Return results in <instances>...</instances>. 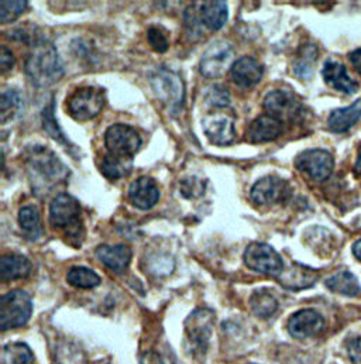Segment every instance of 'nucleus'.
Returning <instances> with one entry per match:
<instances>
[{"label":"nucleus","instance_id":"f257e3e1","mask_svg":"<svg viewBox=\"0 0 361 364\" xmlns=\"http://www.w3.org/2000/svg\"><path fill=\"white\" fill-rule=\"evenodd\" d=\"M27 170L33 191L43 196L63 185L70 177V170L48 149L36 146L27 157Z\"/></svg>","mask_w":361,"mask_h":364},{"label":"nucleus","instance_id":"f03ea898","mask_svg":"<svg viewBox=\"0 0 361 364\" xmlns=\"http://www.w3.org/2000/svg\"><path fill=\"white\" fill-rule=\"evenodd\" d=\"M24 68L30 82L36 88L51 87L64 75V68L57 48L43 38L33 43V50L27 57Z\"/></svg>","mask_w":361,"mask_h":364},{"label":"nucleus","instance_id":"7ed1b4c3","mask_svg":"<svg viewBox=\"0 0 361 364\" xmlns=\"http://www.w3.org/2000/svg\"><path fill=\"white\" fill-rule=\"evenodd\" d=\"M33 304L26 291L14 289L0 298V329L9 331L24 326L31 316Z\"/></svg>","mask_w":361,"mask_h":364},{"label":"nucleus","instance_id":"20e7f679","mask_svg":"<svg viewBox=\"0 0 361 364\" xmlns=\"http://www.w3.org/2000/svg\"><path fill=\"white\" fill-rule=\"evenodd\" d=\"M81 203L70 193L57 195L50 203V223L54 229H64L70 236L78 235Z\"/></svg>","mask_w":361,"mask_h":364},{"label":"nucleus","instance_id":"39448f33","mask_svg":"<svg viewBox=\"0 0 361 364\" xmlns=\"http://www.w3.org/2000/svg\"><path fill=\"white\" fill-rule=\"evenodd\" d=\"M235 48L227 41H216L208 47L200 60V73L205 78H222L235 65Z\"/></svg>","mask_w":361,"mask_h":364},{"label":"nucleus","instance_id":"423d86ee","mask_svg":"<svg viewBox=\"0 0 361 364\" xmlns=\"http://www.w3.org/2000/svg\"><path fill=\"white\" fill-rule=\"evenodd\" d=\"M244 263L256 273L266 274L275 278L284 272V262L281 256L270 245L262 242L249 245L244 253Z\"/></svg>","mask_w":361,"mask_h":364},{"label":"nucleus","instance_id":"0eeeda50","mask_svg":"<svg viewBox=\"0 0 361 364\" xmlns=\"http://www.w3.org/2000/svg\"><path fill=\"white\" fill-rule=\"evenodd\" d=\"M104 144L110 154L133 159L141 147V137L130 126L113 124L107 129L104 134Z\"/></svg>","mask_w":361,"mask_h":364},{"label":"nucleus","instance_id":"6e6552de","mask_svg":"<svg viewBox=\"0 0 361 364\" xmlns=\"http://www.w3.org/2000/svg\"><path fill=\"white\" fill-rule=\"evenodd\" d=\"M215 323V315L209 309H196L185 323L186 339L189 342V349L193 353H205L209 338L212 335V328Z\"/></svg>","mask_w":361,"mask_h":364},{"label":"nucleus","instance_id":"1a4fd4ad","mask_svg":"<svg viewBox=\"0 0 361 364\" xmlns=\"http://www.w3.org/2000/svg\"><path fill=\"white\" fill-rule=\"evenodd\" d=\"M295 167L313 181H326L335 170V159L326 150H306L295 159Z\"/></svg>","mask_w":361,"mask_h":364},{"label":"nucleus","instance_id":"9d476101","mask_svg":"<svg viewBox=\"0 0 361 364\" xmlns=\"http://www.w3.org/2000/svg\"><path fill=\"white\" fill-rule=\"evenodd\" d=\"M264 109L279 122H296L302 114V103L293 92L274 90L264 99Z\"/></svg>","mask_w":361,"mask_h":364},{"label":"nucleus","instance_id":"9b49d317","mask_svg":"<svg viewBox=\"0 0 361 364\" xmlns=\"http://www.w3.org/2000/svg\"><path fill=\"white\" fill-rule=\"evenodd\" d=\"M103 109V95L96 88H81L67 100L68 113L80 122H87L97 116Z\"/></svg>","mask_w":361,"mask_h":364},{"label":"nucleus","instance_id":"f8f14e48","mask_svg":"<svg viewBox=\"0 0 361 364\" xmlns=\"http://www.w3.org/2000/svg\"><path fill=\"white\" fill-rule=\"evenodd\" d=\"M151 87L167 106L171 109H178L183 105L185 99V87L180 80L173 71L168 70H158L151 77Z\"/></svg>","mask_w":361,"mask_h":364},{"label":"nucleus","instance_id":"ddd939ff","mask_svg":"<svg viewBox=\"0 0 361 364\" xmlns=\"http://www.w3.org/2000/svg\"><path fill=\"white\" fill-rule=\"evenodd\" d=\"M202 126L209 141L216 146H230L237 137L235 117L222 112L220 109L208 114L203 119Z\"/></svg>","mask_w":361,"mask_h":364},{"label":"nucleus","instance_id":"4468645a","mask_svg":"<svg viewBox=\"0 0 361 364\" xmlns=\"http://www.w3.org/2000/svg\"><path fill=\"white\" fill-rule=\"evenodd\" d=\"M325 329L323 316L313 309H302L293 314L288 321V332L292 338L303 341L315 338Z\"/></svg>","mask_w":361,"mask_h":364},{"label":"nucleus","instance_id":"2eb2a0df","mask_svg":"<svg viewBox=\"0 0 361 364\" xmlns=\"http://www.w3.org/2000/svg\"><path fill=\"white\" fill-rule=\"evenodd\" d=\"M288 192L286 181L276 176H267L254 183L250 196L256 205L270 206L282 202L288 196Z\"/></svg>","mask_w":361,"mask_h":364},{"label":"nucleus","instance_id":"dca6fc26","mask_svg":"<svg viewBox=\"0 0 361 364\" xmlns=\"http://www.w3.org/2000/svg\"><path fill=\"white\" fill-rule=\"evenodd\" d=\"M129 199L136 208L141 210L151 209L160 200V189L157 182L150 177H141L136 180L129 188Z\"/></svg>","mask_w":361,"mask_h":364},{"label":"nucleus","instance_id":"f3484780","mask_svg":"<svg viewBox=\"0 0 361 364\" xmlns=\"http://www.w3.org/2000/svg\"><path fill=\"white\" fill-rule=\"evenodd\" d=\"M264 67L253 57L239 58L232 68V80L242 88H252L262 81Z\"/></svg>","mask_w":361,"mask_h":364},{"label":"nucleus","instance_id":"a211bd4d","mask_svg":"<svg viewBox=\"0 0 361 364\" xmlns=\"http://www.w3.org/2000/svg\"><path fill=\"white\" fill-rule=\"evenodd\" d=\"M96 256L107 269L114 273L122 274L129 269L133 253L127 245H103L96 249Z\"/></svg>","mask_w":361,"mask_h":364},{"label":"nucleus","instance_id":"6ab92c4d","mask_svg":"<svg viewBox=\"0 0 361 364\" xmlns=\"http://www.w3.org/2000/svg\"><path fill=\"white\" fill-rule=\"evenodd\" d=\"M282 122L272 117L270 114L260 116L256 120H253L247 129L246 139L250 143L259 144V143H267L272 141L282 133Z\"/></svg>","mask_w":361,"mask_h":364},{"label":"nucleus","instance_id":"aec40b11","mask_svg":"<svg viewBox=\"0 0 361 364\" xmlns=\"http://www.w3.org/2000/svg\"><path fill=\"white\" fill-rule=\"evenodd\" d=\"M322 75L325 82L336 91L346 95H353L359 91V84L349 77L346 67L338 61H326Z\"/></svg>","mask_w":361,"mask_h":364},{"label":"nucleus","instance_id":"412c9836","mask_svg":"<svg viewBox=\"0 0 361 364\" xmlns=\"http://www.w3.org/2000/svg\"><path fill=\"white\" fill-rule=\"evenodd\" d=\"M318 272L301 266V264H292L289 269H284L282 274L278 277V281L282 287L293 291L305 289L312 287L318 281Z\"/></svg>","mask_w":361,"mask_h":364},{"label":"nucleus","instance_id":"4be33fe9","mask_svg":"<svg viewBox=\"0 0 361 364\" xmlns=\"http://www.w3.org/2000/svg\"><path fill=\"white\" fill-rule=\"evenodd\" d=\"M361 117V99L356 100L349 107L336 109L330 113L328 127L333 133H345L350 130Z\"/></svg>","mask_w":361,"mask_h":364},{"label":"nucleus","instance_id":"5701e85b","mask_svg":"<svg viewBox=\"0 0 361 364\" xmlns=\"http://www.w3.org/2000/svg\"><path fill=\"white\" fill-rule=\"evenodd\" d=\"M31 272V263L21 255H4L0 259L1 281H14L27 277Z\"/></svg>","mask_w":361,"mask_h":364},{"label":"nucleus","instance_id":"b1692460","mask_svg":"<svg viewBox=\"0 0 361 364\" xmlns=\"http://www.w3.org/2000/svg\"><path fill=\"white\" fill-rule=\"evenodd\" d=\"M200 20L210 30H220L227 21V3L222 0L203 1Z\"/></svg>","mask_w":361,"mask_h":364},{"label":"nucleus","instance_id":"393cba45","mask_svg":"<svg viewBox=\"0 0 361 364\" xmlns=\"http://www.w3.org/2000/svg\"><path fill=\"white\" fill-rule=\"evenodd\" d=\"M326 287L336 294L346 296H356L360 294V284L357 278L349 272H339L325 281Z\"/></svg>","mask_w":361,"mask_h":364},{"label":"nucleus","instance_id":"a878e982","mask_svg":"<svg viewBox=\"0 0 361 364\" xmlns=\"http://www.w3.org/2000/svg\"><path fill=\"white\" fill-rule=\"evenodd\" d=\"M131 168H133V159L117 157L113 154L104 156L100 166L102 174L112 181L129 176Z\"/></svg>","mask_w":361,"mask_h":364},{"label":"nucleus","instance_id":"bb28decb","mask_svg":"<svg viewBox=\"0 0 361 364\" xmlns=\"http://www.w3.org/2000/svg\"><path fill=\"white\" fill-rule=\"evenodd\" d=\"M18 223L24 236L37 240L41 235V216L36 206H23L18 212Z\"/></svg>","mask_w":361,"mask_h":364},{"label":"nucleus","instance_id":"cd10ccee","mask_svg":"<svg viewBox=\"0 0 361 364\" xmlns=\"http://www.w3.org/2000/svg\"><path fill=\"white\" fill-rule=\"evenodd\" d=\"M23 110V97L20 92L14 90L3 92L0 97V117L1 124L17 117Z\"/></svg>","mask_w":361,"mask_h":364},{"label":"nucleus","instance_id":"c85d7f7f","mask_svg":"<svg viewBox=\"0 0 361 364\" xmlns=\"http://www.w3.org/2000/svg\"><path fill=\"white\" fill-rule=\"evenodd\" d=\"M250 305L253 312L263 319L270 318L278 309V301L267 289L256 291L250 299Z\"/></svg>","mask_w":361,"mask_h":364},{"label":"nucleus","instance_id":"c756f323","mask_svg":"<svg viewBox=\"0 0 361 364\" xmlns=\"http://www.w3.org/2000/svg\"><path fill=\"white\" fill-rule=\"evenodd\" d=\"M316 58H318V50H316L315 46L308 44L306 47H303L302 51H301L299 58L296 60V63L293 65L295 75L302 78V80L311 78L312 74H313Z\"/></svg>","mask_w":361,"mask_h":364},{"label":"nucleus","instance_id":"7c9ffc66","mask_svg":"<svg viewBox=\"0 0 361 364\" xmlns=\"http://www.w3.org/2000/svg\"><path fill=\"white\" fill-rule=\"evenodd\" d=\"M3 364H34V356L24 343H9L1 353Z\"/></svg>","mask_w":361,"mask_h":364},{"label":"nucleus","instance_id":"2f4dec72","mask_svg":"<svg viewBox=\"0 0 361 364\" xmlns=\"http://www.w3.org/2000/svg\"><path fill=\"white\" fill-rule=\"evenodd\" d=\"M67 281L72 287L90 289L100 284V277L87 267H72L67 274Z\"/></svg>","mask_w":361,"mask_h":364},{"label":"nucleus","instance_id":"473e14b6","mask_svg":"<svg viewBox=\"0 0 361 364\" xmlns=\"http://www.w3.org/2000/svg\"><path fill=\"white\" fill-rule=\"evenodd\" d=\"M54 105H55V102H54V99H53L51 103L44 109V112H43V126H44V130H45L53 139H55L60 144L68 147V146H71V144H70V141L67 140V137L63 134V132L60 130V127H58V124H57V122H55Z\"/></svg>","mask_w":361,"mask_h":364},{"label":"nucleus","instance_id":"72a5a7b5","mask_svg":"<svg viewBox=\"0 0 361 364\" xmlns=\"http://www.w3.org/2000/svg\"><path fill=\"white\" fill-rule=\"evenodd\" d=\"M58 363L87 364V359L84 352L78 346L72 343H65L58 349Z\"/></svg>","mask_w":361,"mask_h":364},{"label":"nucleus","instance_id":"f704fd0d","mask_svg":"<svg viewBox=\"0 0 361 364\" xmlns=\"http://www.w3.org/2000/svg\"><path fill=\"white\" fill-rule=\"evenodd\" d=\"M28 6V1H0V23L6 24L16 20Z\"/></svg>","mask_w":361,"mask_h":364},{"label":"nucleus","instance_id":"c9c22d12","mask_svg":"<svg viewBox=\"0 0 361 364\" xmlns=\"http://www.w3.org/2000/svg\"><path fill=\"white\" fill-rule=\"evenodd\" d=\"M147 38L150 46L154 48V51L157 53H166L170 47V41H168V34L167 31L160 27V26H151L147 31Z\"/></svg>","mask_w":361,"mask_h":364},{"label":"nucleus","instance_id":"e433bc0d","mask_svg":"<svg viewBox=\"0 0 361 364\" xmlns=\"http://www.w3.org/2000/svg\"><path fill=\"white\" fill-rule=\"evenodd\" d=\"M206 100L212 107L223 109L230 103V95L229 91L225 90L223 87L216 85V87H212L206 93Z\"/></svg>","mask_w":361,"mask_h":364},{"label":"nucleus","instance_id":"4c0bfd02","mask_svg":"<svg viewBox=\"0 0 361 364\" xmlns=\"http://www.w3.org/2000/svg\"><path fill=\"white\" fill-rule=\"evenodd\" d=\"M14 67V57L11 51L6 47L0 48V71L1 74H7Z\"/></svg>","mask_w":361,"mask_h":364},{"label":"nucleus","instance_id":"58836bf2","mask_svg":"<svg viewBox=\"0 0 361 364\" xmlns=\"http://www.w3.org/2000/svg\"><path fill=\"white\" fill-rule=\"evenodd\" d=\"M347 353L353 363L361 364V338H357L349 343Z\"/></svg>","mask_w":361,"mask_h":364},{"label":"nucleus","instance_id":"ea45409f","mask_svg":"<svg viewBox=\"0 0 361 364\" xmlns=\"http://www.w3.org/2000/svg\"><path fill=\"white\" fill-rule=\"evenodd\" d=\"M141 364H168L160 355L154 353V352H149L143 356Z\"/></svg>","mask_w":361,"mask_h":364},{"label":"nucleus","instance_id":"a19ab883","mask_svg":"<svg viewBox=\"0 0 361 364\" xmlns=\"http://www.w3.org/2000/svg\"><path fill=\"white\" fill-rule=\"evenodd\" d=\"M349 60L353 64L355 70L361 74V48H357L349 54Z\"/></svg>","mask_w":361,"mask_h":364},{"label":"nucleus","instance_id":"79ce46f5","mask_svg":"<svg viewBox=\"0 0 361 364\" xmlns=\"http://www.w3.org/2000/svg\"><path fill=\"white\" fill-rule=\"evenodd\" d=\"M353 255L356 256L357 260H360L361 262V239L353 245Z\"/></svg>","mask_w":361,"mask_h":364},{"label":"nucleus","instance_id":"37998d69","mask_svg":"<svg viewBox=\"0 0 361 364\" xmlns=\"http://www.w3.org/2000/svg\"><path fill=\"white\" fill-rule=\"evenodd\" d=\"M355 173L361 177V146L360 149H359V154H357L356 163H355Z\"/></svg>","mask_w":361,"mask_h":364}]
</instances>
